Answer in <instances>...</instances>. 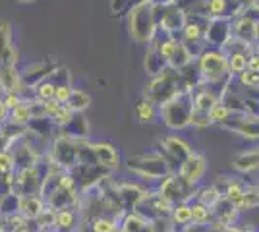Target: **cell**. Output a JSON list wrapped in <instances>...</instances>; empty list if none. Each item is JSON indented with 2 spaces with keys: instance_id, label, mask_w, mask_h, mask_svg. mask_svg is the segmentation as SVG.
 I'll use <instances>...</instances> for the list:
<instances>
[{
  "instance_id": "6da1fadb",
  "label": "cell",
  "mask_w": 259,
  "mask_h": 232,
  "mask_svg": "<svg viewBox=\"0 0 259 232\" xmlns=\"http://www.w3.org/2000/svg\"><path fill=\"white\" fill-rule=\"evenodd\" d=\"M16 49L12 39V23L0 20V91L12 93L23 87L22 76L16 70Z\"/></svg>"
},
{
  "instance_id": "7a4b0ae2",
  "label": "cell",
  "mask_w": 259,
  "mask_h": 232,
  "mask_svg": "<svg viewBox=\"0 0 259 232\" xmlns=\"http://www.w3.org/2000/svg\"><path fill=\"white\" fill-rule=\"evenodd\" d=\"M182 91H192V89H188L184 85V79L178 70H172L170 66H166L159 76L151 77L147 81L145 91H143V97L147 101H151L153 105L162 107L164 103L174 99Z\"/></svg>"
},
{
  "instance_id": "3957f363",
  "label": "cell",
  "mask_w": 259,
  "mask_h": 232,
  "mask_svg": "<svg viewBox=\"0 0 259 232\" xmlns=\"http://www.w3.org/2000/svg\"><path fill=\"white\" fill-rule=\"evenodd\" d=\"M194 112V91H182L174 99L159 107V116L170 130H184L192 124Z\"/></svg>"
},
{
  "instance_id": "277c9868",
  "label": "cell",
  "mask_w": 259,
  "mask_h": 232,
  "mask_svg": "<svg viewBox=\"0 0 259 232\" xmlns=\"http://www.w3.org/2000/svg\"><path fill=\"white\" fill-rule=\"evenodd\" d=\"M128 22V33L136 43L149 44L157 33V16H155V4L147 2L130 12L126 16Z\"/></svg>"
},
{
  "instance_id": "5b68a950",
  "label": "cell",
  "mask_w": 259,
  "mask_h": 232,
  "mask_svg": "<svg viewBox=\"0 0 259 232\" xmlns=\"http://www.w3.org/2000/svg\"><path fill=\"white\" fill-rule=\"evenodd\" d=\"M128 168L132 172H136L138 176L145 180H162L168 174H172V166L168 165V161L162 157L159 151L151 155H138L132 157L128 161Z\"/></svg>"
},
{
  "instance_id": "8992f818",
  "label": "cell",
  "mask_w": 259,
  "mask_h": 232,
  "mask_svg": "<svg viewBox=\"0 0 259 232\" xmlns=\"http://www.w3.org/2000/svg\"><path fill=\"white\" fill-rule=\"evenodd\" d=\"M49 159L53 165L62 168L64 172L74 170L79 165V140H72V137L58 133L51 145Z\"/></svg>"
},
{
  "instance_id": "52a82bcc",
  "label": "cell",
  "mask_w": 259,
  "mask_h": 232,
  "mask_svg": "<svg viewBox=\"0 0 259 232\" xmlns=\"http://www.w3.org/2000/svg\"><path fill=\"white\" fill-rule=\"evenodd\" d=\"M157 192L172 205H178V203H188V199L195 196V186L188 184L178 172H172L166 178H162Z\"/></svg>"
},
{
  "instance_id": "ba28073f",
  "label": "cell",
  "mask_w": 259,
  "mask_h": 232,
  "mask_svg": "<svg viewBox=\"0 0 259 232\" xmlns=\"http://www.w3.org/2000/svg\"><path fill=\"white\" fill-rule=\"evenodd\" d=\"M155 16H157V29L168 35L182 33L184 25L188 22V16L184 14L182 8H178V4H166V6L155 4Z\"/></svg>"
},
{
  "instance_id": "9c48e42d",
  "label": "cell",
  "mask_w": 259,
  "mask_h": 232,
  "mask_svg": "<svg viewBox=\"0 0 259 232\" xmlns=\"http://www.w3.org/2000/svg\"><path fill=\"white\" fill-rule=\"evenodd\" d=\"M223 128L248 140H259V112H232Z\"/></svg>"
},
{
  "instance_id": "30bf717a",
  "label": "cell",
  "mask_w": 259,
  "mask_h": 232,
  "mask_svg": "<svg viewBox=\"0 0 259 232\" xmlns=\"http://www.w3.org/2000/svg\"><path fill=\"white\" fill-rule=\"evenodd\" d=\"M232 39V20H209L205 29L207 49L223 51Z\"/></svg>"
},
{
  "instance_id": "8fae6325",
  "label": "cell",
  "mask_w": 259,
  "mask_h": 232,
  "mask_svg": "<svg viewBox=\"0 0 259 232\" xmlns=\"http://www.w3.org/2000/svg\"><path fill=\"white\" fill-rule=\"evenodd\" d=\"M10 151L14 155V161H16V170H25V168H31L41 161V155L33 149V145L27 142V133L14 140L10 144Z\"/></svg>"
},
{
  "instance_id": "7c38bea8",
  "label": "cell",
  "mask_w": 259,
  "mask_h": 232,
  "mask_svg": "<svg viewBox=\"0 0 259 232\" xmlns=\"http://www.w3.org/2000/svg\"><path fill=\"white\" fill-rule=\"evenodd\" d=\"M56 68H58V64H56L54 60H51V58L41 60V62H33V64L25 66L22 72H20L22 83L27 85V87H35V85H39L41 81H45L47 77L51 76Z\"/></svg>"
},
{
  "instance_id": "4fadbf2b",
  "label": "cell",
  "mask_w": 259,
  "mask_h": 232,
  "mask_svg": "<svg viewBox=\"0 0 259 232\" xmlns=\"http://www.w3.org/2000/svg\"><path fill=\"white\" fill-rule=\"evenodd\" d=\"M207 170V161L205 157H201L199 153H194L188 161H184L180 168H178V174L192 186H197L201 182V178L205 176Z\"/></svg>"
},
{
  "instance_id": "5bb4252c",
  "label": "cell",
  "mask_w": 259,
  "mask_h": 232,
  "mask_svg": "<svg viewBox=\"0 0 259 232\" xmlns=\"http://www.w3.org/2000/svg\"><path fill=\"white\" fill-rule=\"evenodd\" d=\"M159 145L178 163V168H180L184 161H188L195 153L194 149L190 147V144L184 142L182 137H178V135H166V137H162L161 142H159Z\"/></svg>"
},
{
  "instance_id": "9a60e30c",
  "label": "cell",
  "mask_w": 259,
  "mask_h": 232,
  "mask_svg": "<svg viewBox=\"0 0 259 232\" xmlns=\"http://www.w3.org/2000/svg\"><path fill=\"white\" fill-rule=\"evenodd\" d=\"M116 190H118V198L122 201V207L124 211H132L138 207V203H140L143 196L147 194L143 188H140L138 184H132V182H124V184H116Z\"/></svg>"
},
{
  "instance_id": "2e32d148",
  "label": "cell",
  "mask_w": 259,
  "mask_h": 232,
  "mask_svg": "<svg viewBox=\"0 0 259 232\" xmlns=\"http://www.w3.org/2000/svg\"><path fill=\"white\" fill-rule=\"evenodd\" d=\"M45 209H47V201H45V198L41 194L39 196H23L20 199V215H22L25 221L35 222L41 217V213Z\"/></svg>"
},
{
  "instance_id": "e0dca14e",
  "label": "cell",
  "mask_w": 259,
  "mask_h": 232,
  "mask_svg": "<svg viewBox=\"0 0 259 232\" xmlns=\"http://www.w3.org/2000/svg\"><path fill=\"white\" fill-rule=\"evenodd\" d=\"M93 153L97 159V165H101L107 170H116L120 166V155L110 144H91Z\"/></svg>"
},
{
  "instance_id": "ac0fdd59",
  "label": "cell",
  "mask_w": 259,
  "mask_h": 232,
  "mask_svg": "<svg viewBox=\"0 0 259 232\" xmlns=\"http://www.w3.org/2000/svg\"><path fill=\"white\" fill-rule=\"evenodd\" d=\"M79 226V211L77 207L56 211V221H54L53 232H74Z\"/></svg>"
},
{
  "instance_id": "d6986e66",
  "label": "cell",
  "mask_w": 259,
  "mask_h": 232,
  "mask_svg": "<svg viewBox=\"0 0 259 232\" xmlns=\"http://www.w3.org/2000/svg\"><path fill=\"white\" fill-rule=\"evenodd\" d=\"M56 124L51 116H33L31 122L27 124V133L29 135H37V137H43V140H51L54 137L56 132Z\"/></svg>"
},
{
  "instance_id": "ffe728a7",
  "label": "cell",
  "mask_w": 259,
  "mask_h": 232,
  "mask_svg": "<svg viewBox=\"0 0 259 232\" xmlns=\"http://www.w3.org/2000/svg\"><path fill=\"white\" fill-rule=\"evenodd\" d=\"M166 66L168 64H166V60L159 53V47L151 41V43L147 44V51H145V70H147V74L151 77L159 76Z\"/></svg>"
},
{
  "instance_id": "44dd1931",
  "label": "cell",
  "mask_w": 259,
  "mask_h": 232,
  "mask_svg": "<svg viewBox=\"0 0 259 232\" xmlns=\"http://www.w3.org/2000/svg\"><path fill=\"white\" fill-rule=\"evenodd\" d=\"M87 133H89V124H87V118L83 116V112L74 114L72 122L60 130V135L72 137V140H87Z\"/></svg>"
},
{
  "instance_id": "7402d4cb",
  "label": "cell",
  "mask_w": 259,
  "mask_h": 232,
  "mask_svg": "<svg viewBox=\"0 0 259 232\" xmlns=\"http://www.w3.org/2000/svg\"><path fill=\"white\" fill-rule=\"evenodd\" d=\"M234 166L240 172H249V170L259 168V145L251 147V149H246L244 153L238 155L234 159Z\"/></svg>"
},
{
  "instance_id": "603a6c76",
  "label": "cell",
  "mask_w": 259,
  "mask_h": 232,
  "mask_svg": "<svg viewBox=\"0 0 259 232\" xmlns=\"http://www.w3.org/2000/svg\"><path fill=\"white\" fill-rule=\"evenodd\" d=\"M33 118V111H31V101H25L20 107H16L14 111H10V116H8V122L16 124V126H22L27 130V124L31 122Z\"/></svg>"
},
{
  "instance_id": "cb8c5ba5",
  "label": "cell",
  "mask_w": 259,
  "mask_h": 232,
  "mask_svg": "<svg viewBox=\"0 0 259 232\" xmlns=\"http://www.w3.org/2000/svg\"><path fill=\"white\" fill-rule=\"evenodd\" d=\"M170 222L174 226H182V228H188L192 224V205L190 203H178L172 207V213H170Z\"/></svg>"
},
{
  "instance_id": "d4e9b609",
  "label": "cell",
  "mask_w": 259,
  "mask_h": 232,
  "mask_svg": "<svg viewBox=\"0 0 259 232\" xmlns=\"http://www.w3.org/2000/svg\"><path fill=\"white\" fill-rule=\"evenodd\" d=\"M157 112H159V107L153 105L151 101H147L145 97L140 99L136 103V114H138V120L143 122V124H149L157 118Z\"/></svg>"
},
{
  "instance_id": "484cf974",
  "label": "cell",
  "mask_w": 259,
  "mask_h": 232,
  "mask_svg": "<svg viewBox=\"0 0 259 232\" xmlns=\"http://www.w3.org/2000/svg\"><path fill=\"white\" fill-rule=\"evenodd\" d=\"M190 205H192V222H194L195 226H203L213 217V209L209 205H205V203L195 199L194 203H190Z\"/></svg>"
},
{
  "instance_id": "4316f807",
  "label": "cell",
  "mask_w": 259,
  "mask_h": 232,
  "mask_svg": "<svg viewBox=\"0 0 259 232\" xmlns=\"http://www.w3.org/2000/svg\"><path fill=\"white\" fill-rule=\"evenodd\" d=\"M151 0H110V14L112 16H128L134 8L147 4Z\"/></svg>"
},
{
  "instance_id": "83f0119b",
  "label": "cell",
  "mask_w": 259,
  "mask_h": 232,
  "mask_svg": "<svg viewBox=\"0 0 259 232\" xmlns=\"http://www.w3.org/2000/svg\"><path fill=\"white\" fill-rule=\"evenodd\" d=\"M91 105V97L87 95L85 91H79V89H74V93H72V97L70 101L66 103V107L70 109L72 112H83Z\"/></svg>"
},
{
  "instance_id": "f1b7e54d",
  "label": "cell",
  "mask_w": 259,
  "mask_h": 232,
  "mask_svg": "<svg viewBox=\"0 0 259 232\" xmlns=\"http://www.w3.org/2000/svg\"><path fill=\"white\" fill-rule=\"evenodd\" d=\"M120 222L108 215H99L91 221V232H118Z\"/></svg>"
},
{
  "instance_id": "f546056e",
  "label": "cell",
  "mask_w": 259,
  "mask_h": 232,
  "mask_svg": "<svg viewBox=\"0 0 259 232\" xmlns=\"http://www.w3.org/2000/svg\"><path fill=\"white\" fill-rule=\"evenodd\" d=\"M33 91H35V97L39 101H53L54 95H56V83H54L53 79H51V76H49L45 81H41L39 85H35Z\"/></svg>"
},
{
  "instance_id": "4dcf8cb0",
  "label": "cell",
  "mask_w": 259,
  "mask_h": 232,
  "mask_svg": "<svg viewBox=\"0 0 259 232\" xmlns=\"http://www.w3.org/2000/svg\"><path fill=\"white\" fill-rule=\"evenodd\" d=\"M221 198H223V194H221V190L217 188V186H205V188H201L195 194V199L209 205V207H213Z\"/></svg>"
},
{
  "instance_id": "1f68e13d",
  "label": "cell",
  "mask_w": 259,
  "mask_h": 232,
  "mask_svg": "<svg viewBox=\"0 0 259 232\" xmlns=\"http://www.w3.org/2000/svg\"><path fill=\"white\" fill-rule=\"evenodd\" d=\"M257 205H259V190L257 188H246L244 198L240 199V203L236 205V209H238V213H240V211L255 209Z\"/></svg>"
},
{
  "instance_id": "d6a6232c",
  "label": "cell",
  "mask_w": 259,
  "mask_h": 232,
  "mask_svg": "<svg viewBox=\"0 0 259 232\" xmlns=\"http://www.w3.org/2000/svg\"><path fill=\"white\" fill-rule=\"evenodd\" d=\"M228 56V70L234 77L242 76L248 70V58L246 55H227Z\"/></svg>"
},
{
  "instance_id": "836d02e7",
  "label": "cell",
  "mask_w": 259,
  "mask_h": 232,
  "mask_svg": "<svg viewBox=\"0 0 259 232\" xmlns=\"http://www.w3.org/2000/svg\"><path fill=\"white\" fill-rule=\"evenodd\" d=\"M244 192H246V188H244L240 182H228L227 190H225V198H227L230 203L238 205L240 199L244 198Z\"/></svg>"
},
{
  "instance_id": "e575fe53",
  "label": "cell",
  "mask_w": 259,
  "mask_h": 232,
  "mask_svg": "<svg viewBox=\"0 0 259 232\" xmlns=\"http://www.w3.org/2000/svg\"><path fill=\"white\" fill-rule=\"evenodd\" d=\"M230 114H232V112L228 111V107L225 105V103H223V101H219L215 107L211 109V112H209L211 120L217 122V124H221V126H223V124H225V122L230 118Z\"/></svg>"
},
{
  "instance_id": "d590c367",
  "label": "cell",
  "mask_w": 259,
  "mask_h": 232,
  "mask_svg": "<svg viewBox=\"0 0 259 232\" xmlns=\"http://www.w3.org/2000/svg\"><path fill=\"white\" fill-rule=\"evenodd\" d=\"M74 114H76V112H72L68 107H66V105H62V107L56 111V114L53 116L56 128H58V130H62L64 126H68V124L72 122V118H74Z\"/></svg>"
},
{
  "instance_id": "8d00e7d4",
  "label": "cell",
  "mask_w": 259,
  "mask_h": 232,
  "mask_svg": "<svg viewBox=\"0 0 259 232\" xmlns=\"http://www.w3.org/2000/svg\"><path fill=\"white\" fill-rule=\"evenodd\" d=\"M0 172H2V174H12V172H16V161H14V155H12L10 149L0 151Z\"/></svg>"
},
{
  "instance_id": "74e56055",
  "label": "cell",
  "mask_w": 259,
  "mask_h": 232,
  "mask_svg": "<svg viewBox=\"0 0 259 232\" xmlns=\"http://www.w3.org/2000/svg\"><path fill=\"white\" fill-rule=\"evenodd\" d=\"M74 93V87H72V81H66V83H60L56 85V95H54V101H58L60 105H66L70 97Z\"/></svg>"
},
{
  "instance_id": "f35d334b",
  "label": "cell",
  "mask_w": 259,
  "mask_h": 232,
  "mask_svg": "<svg viewBox=\"0 0 259 232\" xmlns=\"http://www.w3.org/2000/svg\"><path fill=\"white\" fill-rule=\"evenodd\" d=\"M174 224L168 221V217H164V219H157V221L149 222V226H147V232H174Z\"/></svg>"
},
{
  "instance_id": "ab89813d",
  "label": "cell",
  "mask_w": 259,
  "mask_h": 232,
  "mask_svg": "<svg viewBox=\"0 0 259 232\" xmlns=\"http://www.w3.org/2000/svg\"><path fill=\"white\" fill-rule=\"evenodd\" d=\"M2 101H4V105H6V109L8 111H14L16 107H20L23 101V97L18 93V91H12V93H2Z\"/></svg>"
},
{
  "instance_id": "60d3db41",
  "label": "cell",
  "mask_w": 259,
  "mask_h": 232,
  "mask_svg": "<svg viewBox=\"0 0 259 232\" xmlns=\"http://www.w3.org/2000/svg\"><path fill=\"white\" fill-rule=\"evenodd\" d=\"M8 116H10V111L6 109V105H4V101H2V91H0V126L8 122Z\"/></svg>"
},
{
  "instance_id": "b9f144b4",
  "label": "cell",
  "mask_w": 259,
  "mask_h": 232,
  "mask_svg": "<svg viewBox=\"0 0 259 232\" xmlns=\"http://www.w3.org/2000/svg\"><path fill=\"white\" fill-rule=\"evenodd\" d=\"M248 70H251V72H259V53L257 51L248 58Z\"/></svg>"
},
{
  "instance_id": "7bdbcfd3",
  "label": "cell",
  "mask_w": 259,
  "mask_h": 232,
  "mask_svg": "<svg viewBox=\"0 0 259 232\" xmlns=\"http://www.w3.org/2000/svg\"><path fill=\"white\" fill-rule=\"evenodd\" d=\"M12 232H37V230H33L31 226H29V222H27V224H23V226H20V228H16V230Z\"/></svg>"
},
{
  "instance_id": "ee69618b",
  "label": "cell",
  "mask_w": 259,
  "mask_h": 232,
  "mask_svg": "<svg viewBox=\"0 0 259 232\" xmlns=\"http://www.w3.org/2000/svg\"><path fill=\"white\" fill-rule=\"evenodd\" d=\"M37 232H53V230H49V228H37Z\"/></svg>"
},
{
  "instance_id": "f6af8a7d",
  "label": "cell",
  "mask_w": 259,
  "mask_h": 232,
  "mask_svg": "<svg viewBox=\"0 0 259 232\" xmlns=\"http://www.w3.org/2000/svg\"><path fill=\"white\" fill-rule=\"evenodd\" d=\"M18 2H23V4H29V2H33V0H18Z\"/></svg>"
},
{
  "instance_id": "bcb514c9",
  "label": "cell",
  "mask_w": 259,
  "mask_h": 232,
  "mask_svg": "<svg viewBox=\"0 0 259 232\" xmlns=\"http://www.w3.org/2000/svg\"><path fill=\"white\" fill-rule=\"evenodd\" d=\"M205 232H219L217 228H209V230H205Z\"/></svg>"
},
{
  "instance_id": "7dc6e473",
  "label": "cell",
  "mask_w": 259,
  "mask_h": 232,
  "mask_svg": "<svg viewBox=\"0 0 259 232\" xmlns=\"http://www.w3.org/2000/svg\"><path fill=\"white\" fill-rule=\"evenodd\" d=\"M0 201H2V198H0Z\"/></svg>"
},
{
  "instance_id": "c3c4849f",
  "label": "cell",
  "mask_w": 259,
  "mask_h": 232,
  "mask_svg": "<svg viewBox=\"0 0 259 232\" xmlns=\"http://www.w3.org/2000/svg\"><path fill=\"white\" fill-rule=\"evenodd\" d=\"M257 41H259V39H257Z\"/></svg>"
}]
</instances>
